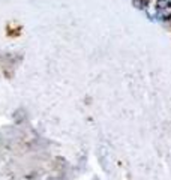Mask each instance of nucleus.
I'll return each mask as SVG.
<instances>
[{
  "instance_id": "nucleus-1",
  "label": "nucleus",
  "mask_w": 171,
  "mask_h": 180,
  "mask_svg": "<svg viewBox=\"0 0 171 180\" xmlns=\"http://www.w3.org/2000/svg\"><path fill=\"white\" fill-rule=\"evenodd\" d=\"M156 6H158V8H161V9H165V8L168 6V2H167V0H158Z\"/></svg>"
},
{
  "instance_id": "nucleus-2",
  "label": "nucleus",
  "mask_w": 171,
  "mask_h": 180,
  "mask_svg": "<svg viewBox=\"0 0 171 180\" xmlns=\"http://www.w3.org/2000/svg\"><path fill=\"white\" fill-rule=\"evenodd\" d=\"M164 18H167V20L171 18V6H167L164 9Z\"/></svg>"
}]
</instances>
